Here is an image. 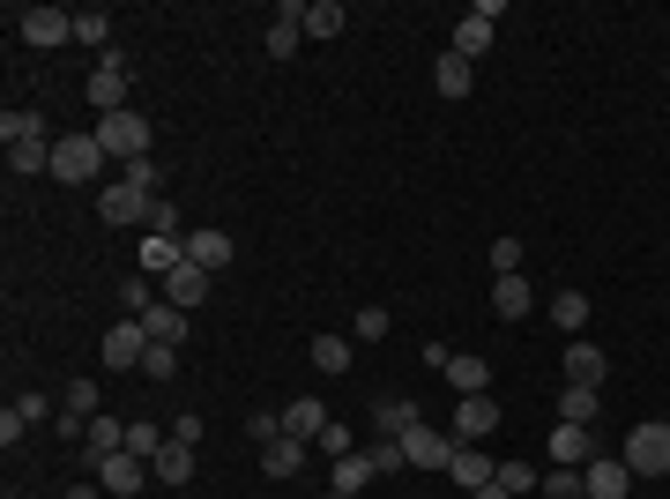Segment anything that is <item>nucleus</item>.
<instances>
[{
    "label": "nucleus",
    "mask_w": 670,
    "mask_h": 499,
    "mask_svg": "<svg viewBox=\"0 0 670 499\" xmlns=\"http://www.w3.org/2000/svg\"><path fill=\"white\" fill-rule=\"evenodd\" d=\"M470 499H514V492H507V485L492 477V485H484V492H470Z\"/></svg>",
    "instance_id": "nucleus-52"
},
{
    "label": "nucleus",
    "mask_w": 670,
    "mask_h": 499,
    "mask_svg": "<svg viewBox=\"0 0 670 499\" xmlns=\"http://www.w3.org/2000/svg\"><path fill=\"white\" fill-rule=\"evenodd\" d=\"M112 455H127V425L98 410V418H90V432H82V462L98 470V462H112Z\"/></svg>",
    "instance_id": "nucleus-13"
},
{
    "label": "nucleus",
    "mask_w": 670,
    "mask_h": 499,
    "mask_svg": "<svg viewBox=\"0 0 670 499\" xmlns=\"http://www.w3.org/2000/svg\"><path fill=\"white\" fill-rule=\"evenodd\" d=\"M149 201L157 194H134L127 179H112V187H98V217L104 224H149Z\"/></svg>",
    "instance_id": "nucleus-11"
},
{
    "label": "nucleus",
    "mask_w": 670,
    "mask_h": 499,
    "mask_svg": "<svg viewBox=\"0 0 670 499\" xmlns=\"http://www.w3.org/2000/svg\"><path fill=\"white\" fill-rule=\"evenodd\" d=\"M410 425H418V402L410 396H380L372 402V440H402Z\"/></svg>",
    "instance_id": "nucleus-17"
},
{
    "label": "nucleus",
    "mask_w": 670,
    "mask_h": 499,
    "mask_svg": "<svg viewBox=\"0 0 670 499\" xmlns=\"http://www.w3.org/2000/svg\"><path fill=\"white\" fill-rule=\"evenodd\" d=\"M619 455H626V470L633 477H670V425H656V418L633 425Z\"/></svg>",
    "instance_id": "nucleus-3"
},
{
    "label": "nucleus",
    "mask_w": 670,
    "mask_h": 499,
    "mask_svg": "<svg viewBox=\"0 0 670 499\" xmlns=\"http://www.w3.org/2000/svg\"><path fill=\"white\" fill-rule=\"evenodd\" d=\"M603 373H611V358L573 336V350H567V388H603Z\"/></svg>",
    "instance_id": "nucleus-19"
},
{
    "label": "nucleus",
    "mask_w": 670,
    "mask_h": 499,
    "mask_svg": "<svg viewBox=\"0 0 670 499\" xmlns=\"http://www.w3.org/2000/svg\"><path fill=\"white\" fill-rule=\"evenodd\" d=\"M581 492H589V499H626V492H633L626 455H596V462H581Z\"/></svg>",
    "instance_id": "nucleus-10"
},
{
    "label": "nucleus",
    "mask_w": 670,
    "mask_h": 499,
    "mask_svg": "<svg viewBox=\"0 0 670 499\" xmlns=\"http://www.w3.org/2000/svg\"><path fill=\"white\" fill-rule=\"evenodd\" d=\"M149 470H157V485H187V477H194V448H187V440H164V455H157Z\"/></svg>",
    "instance_id": "nucleus-29"
},
{
    "label": "nucleus",
    "mask_w": 670,
    "mask_h": 499,
    "mask_svg": "<svg viewBox=\"0 0 670 499\" xmlns=\"http://www.w3.org/2000/svg\"><path fill=\"white\" fill-rule=\"evenodd\" d=\"M82 90H90V104H98V120H104V112H127V52L120 46L98 52V68H90Z\"/></svg>",
    "instance_id": "nucleus-4"
},
{
    "label": "nucleus",
    "mask_w": 670,
    "mask_h": 499,
    "mask_svg": "<svg viewBox=\"0 0 670 499\" xmlns=\"http://www.w3.org/2000/svg\"><path fill=\"white\" fill-rule=\"evenodd\" d=\"M447 388H454V396H492V366H484V358H470V350H454Z\"/></svg>",
    "instance_id": "nucleus-23"
},
{
    "label": "nucleus",
    "mask_w": 670,
    "mask_h": 499,
    "mask_svg": "<svg viewBox=\"0 0 670 499\" xmlns=\"http://www.w3.org/2000/svg\"><path fill=\"white\" fill-rule=\"evenodd\" d=\"M23 432H30V418H23V410H16V402H8V410H0V448H16Z\"/></svg>",
    "instance_id": "nucleus-49"
},
{
    "label": "nucleus",
    "mask_w": 670,
    "mask_h": 499,
    "mask_svg": "<svg viewBox=\"0 0 670 499\" xmlns=\"http://www.w3.org/2000/svg\"><path fill=\"white\" fill-rule=\"evenodd\" d=\"M529 306H537V291H529L521 276H492V313H499V321H521Z\"/></svg>",
    "instance_id": "nucleus-25"
},
{
    "label": "nucleus",
    "mask_w": 670,
    "mask_h": 499,
    "mask_svg": "<svg viewBox=\"0 0 670 499\" xmlns=\"http://www.w3.org/2000/svg\"><path fill=\"white\" fill-rule=\"evenodd\" d=\"M261 470H269V477H298V470H306V440H291V432L269 440V448H261Z\"/></svg>",
    "instance_id": "nucleus-27"
},
{
    "label": "nucleus",
    "mask_w": 670,
    "mask_h": 499,
    "mask_svg": "<svg viewBox=\"0 0 670 499\" xmlns=\"http://www.w3.org/2000/svg\"><path fill=\"white\" fill-rule=\"evenodd\" d=\"M596 402H603L596 388H567V396H559V418L567 425H596Z\"/></svg>",
    "instance_id": "nucleus-36"
},
{
    "label": "nucleus",
    "mask_w": 670,
    "mask_h": 499,
    "mask_svg": "<svg viewBox=\"0 0 670 499\" xmlns=\"http://www.w3.org/2000/svg\"><path fill=\"white\" fill-rule=\"evenodd\" d=\"M283 432H291V440H321V432H328V410H321L313 396L283 402Z\"/></svg>",
    "instance_id": "nucleus-24"
},
{
    "label": "nucleus",
    "mask_w": 670,
    "mask_h": 499,
    "mask_svg": "<svg viewBox=\"0 0 670 499\" xmlns=\"http://www.w3.org/2000/svg\"><path fill=\"white\" fill-rule=\"evenodd\" d=\"M209 283H217V276H209V269H194V261H179V269L164 276V299H172L179 313H194V306L209 299Z\"/></svg>",
    "instance_id": "nucleus-15"
},
{
    "label": "nucleus",
    "mask_w": 670,
    "mask_h": 499,
    "mask_svg": "<svg viewBox=\"0 0 670 499\" xmlns=\"http://www.w3.org/2000/svg\"><path fill=\"white\" fill-rule=\"evenodd\" d=\"M388 313H380V306H366V313H350V343H388Z\"/></svg>",
    "instance_id": "nucleus-35"
},
{
    "label": "nucleus",
    "mask_w": 670,
    "mask_h": 499,
    "mask_svg": "<svg viewBox=\"0 0 670 499\" xmlns=\"http://www.w3.org/2000/svg\"><path fill=\"white\" fill-rule=\"evenodd\" d=\"M247 432L261 440V448H269V440H283V410H253V418H247Z\"/></svg>",
    "instance_id": "nucleus-48"
},
{
    "label": "nucleus",
    "mask_w": 670,
    "mask_h": 499,
    "mask_svg": "<svg viewBox=\"0 0 670 499\" xmlns=\"http://www.w3.org/2000/svg\"><path fill=\"white\" fill-rule=\"evenodd\" d=\"M74 46L112 52V16H104V8H74Z\"/></svg>",
    "instance_id": "nucleus-31"
},
{
    "label": "nucleus",
    "mask_w": 670,
    "mask_h": 499,
    "mask_svg": "<svg viewBox=\"0 0 670 499\" xmlns=\"http://www.w3.org/2000/svg\"><path fill=\"white\" fill-rule=\"evenodd\" d=\"M98 485H104V499H142V485H157V470L142 455H112V462H98Z\"/></svg>",
    "instance_id": "nucleus-8"
},
{
    "label": "nucleus",
    "mask_w": 670,
    "mask_h": 499,
    "mask_svg": "<svg viewBox=\"0 0 670 499\" xmlns=\"http://www.w3.org/2000/svg\"><path fill=\"white\" fill-rule=\"evenodd\" d=\"M298 38H306V0H283L276 23H269V60H291Z\"/></svg>",
    "instance_id": "nucleus-16"
},
{
    "label": "nucleus",
    "mask_w": 670,
    "mask_h": 499,
    "mask_svg": "<svg viewBox=\"0 0 670 499\" xmlns=\"http://www.w3.org/2000/svg\"><path fill=\"white\" fill-rule=\"evenodd\" d=\"M0 142L16 150V142H52V134H46V120H38L30 104H16V112H0Z\"/></svg>",
    "instance_id": "nucleus-26"
},
{
    "label": "nucleus",
    "mask_w": 670,
    "mask_h": 499,
    "mask_svg": "<svg viewBox=\"0 0 670 499\" xmlns=\"http://www.w3.org/2000/svg\"><path fill=\"white\" fill-rule=\"evenodd\" d=\"M366 455H372V477H396V470H410L402 440H366Z\"/></svg>",
    "instance_id": "nucleus-38"
},
{
    "label": "nucleus",
    "mask_w": 670,
    "mask_h": 499,
    "mask_svg": "<svg viewBox=\"0 0 670 499\" xmlns=\"http://www.w3.org/2000/svg\"><path fill=\"white\" fill-rule=\"evenodd\" d=\"M142 358H149V328L142 321H112L104 328V366H112V373H134Z\"/></svg>",
    "instance_id": "nucleus-9"
},
{
    "label": "nucleus",
    "mask_w": 670,
    "mask_h": 499,
    "mask_svg": "<svg viewBox=\"0 0 670 499\" xmlns=\"http://www.w3.org/2000/svg\"><path fill=\"white\" fill-rule=\"evenodd\" d=\"M499 485H507V492H537V485H544V477H537V462H499Z\"/></svg>",
    "instance_id": "nucleus-43"
},
{
    "label": "nucleus",
    "mask_w": 670,
    "mask_h": 499,
    "mask_svg": "<svg viewBox=\"0 0 670 499\" xmlns=\"http://www.w3.org/2000/svg\"><path fill=\"white\" fill-rule=\"evenodd\" d=\"M447 477H454V492H484V485H492V455L484 448H454V462H447Z\"/></svg>",
    "instance_id": "nucleus-18"
},
{
    "label": "nucleus",
    "mask_w": 670,
    "mask_h": 499,
    "mask_svg": "<svg viewBox=\"0 0 670 499\" xmlns=\"http://www.w3.org/2000/svg\"><path fill=\"white\" fill-rule=\"evenodd\" d=\"M164 440H172V432H157V425H127V455H142V462H157Z\"/></svg>",
    "instance_id": "nucleus-40"
},
{
    "label": "nucleus",
    "mask_w": 670,
    "mask_h": 499,
    "mask_svg": "<svg viewBox=\"0 0 670 499\" xmlns=\"http://www.w3.org/2000/svg\"><path fill=\"white\" fill-rule=\"evenodd\" d=\"M120 179L134 194H157V187H164V164H157V157H134V164H120Z\"/></svg>",
    "instance_id": "nucleus-37"
},
{
    "label": "nucleus",
    "mask_w": 670,
    "mask_h": 499,
    "mask_svg": "<svg viewBox=\"0 0 670 499\" xmlns=\"http://www.w3.org/2000/svg\"><path fill=\"white\" fill-rule=\"evenodd\" d=\"M343 30H350L343 0H313V8H306V38H343Z\"/></svg>",
    "instance_id": "nucleus-28"
},
{
    "label": "nucleus",
    "mask_w": 670,
    "mask_h": 499,
    "mask_svg": "<svg viewBox=\"0 0 670 499\" xmlns=\"http://www.w3.org/2000/svg\"><path fill=\"white\" fill-rule=\"evenodd\" d=\"M432 90H440V98H470V90H477V68L462 60V52H440V60H432Z\"/></svg>",
    "instance_id": "nucleus-21"
},
{
    "label": "nucleus",
    "mask_w": 670,
    "mask_h": 499,
    "mask_svg": "<svg viewBox=\"0 0 670 499\" xmlns=\"http://www.w3.org/2000/svg\"><path fill=\"white\" fill-rule=\"evenodd\" d=\"M492 276H521V239H492Z\"/></svg>",
    "instance_id": "nucleus-47"
},
{
    "label": "nucleus",
    "mask_w": 670,
    "mask_h": 499,
    "mask_svg": "<svg viewBox=\"0 0 670 499\" xmlns=\"http://www.w3.org/2000/svg\"><path fill=\"white\" fill-rule=\"evenodd\" d=\"M104 142L98 134H60L52 142V179H68V187H90V179H104Z\"/></svg>",
    "instance_id": "nucleus-1"
},
{
    "label": "nucleus",
    "mask_w": 670,
    "mask_h": 499,
    "mask_svg": "<svg viewBox=\"0 0 670 499\" xmlns=\"http://www.w3.org/2000/svg\"><path fill=\"white\" fill-rule=\"evenodd\" d=\"M120 299H127V313H134V321H142L149 306H157V291H149V276L134 269V276H127V283H120Z\"/></svg>",
    "instance_id": "nucleus-44"
},
{
    "label": "nucleus",
    "mask_w": 670,
    "mask_h": 499,
    "mask_svg": "<svg viewBox=\"0 0 670 499\" xmlns=\"http://www.w3.org/2000/svg\"><path fill=\"white\" fill-rule=\"evenodd\" d=\"M187 321H194V313H179V306L172 299H157V306H149V313H142V328H149V343H187Z\"/></svg>",
    "instance_id": "nucleus-22"
},
{
    "label": "nucleus",
    "mask_w": 670,
    "mask_h": 499,
    "mask_svg": "<svg viewBox=\"0 0 670 499\" xmlns=\"http://www.w3.org/2000/svg\"><path fill=\"white\" fill-rule=\"evenodd\" d=\"M90 134H98V142H104V157H120V164L149 157V120L134 112V104H127V112H104V120L90 127Z\"/></svg>",
    "instance_id": "nucleus-2"
},
{
    "label": "nucleus",
    "mask_w": 670,
    "mask_h": 499,
    "mask_svg": "<svg viewBox=\"0 0 670 499\" xmlns=\"http://www.w3.org/2000/svg\"><path fill=\"white\" fill-rule=\"evenodd\" d=\"M551 328H559V336H581V328H589V299H581V291H559V299H551Z\"/></svg>",
    "instance_id": "nucleus-32"
},
{
    "label": "nucleus",
    "mask_w": 670,
    "mask_h": 499,
    "mask_svg": "<svg viewBox=\"0 0 670 499\" xmlns=\"http://www.w3.org/2000/svg\"><path fill=\"white\" fill-rule=\"evenodd\" d=\"M187 261H194V269H209V276H217L223 261H231V231H217V224L187 231Z\"/></svg>",
    "instance_id": "nucleus-20"
},
{
    "label": "nucleus",
    "mask_w": 670,
    "mask_h": 499,
    "mask_svg": "<svg viewBox=\"0 0 670 499\" xmlns=\"http://www.w3.org/2000/svg\"><path fill=\"white\" fill-rule=\"evenodd\" d=\"M372 485V455L358 448V455H343V462H336V492H366Z\"/></svg>",
    "instance_id": "nucleus-34"
},
{
    "label": "nucleus",
    "mask_w": 670,
    "mask_h": 499,
    "mask_svg": "<svg viewBox=\"0 0 670 499\" xmlns=\"http://www.w3.org/2000/svg\"><path fill=\"white\" fill-rule=\"evenodd\" d=\"M16 30H23V46L52 52V46H68V38H74V16H68V8H23Z\"/></svg>",
    "instance_id": "nucleus-7"
},
{
    "label": "nucleus",
    "mask_w": 670,
    "mask_h": 499,
    "mask_svg": "<svg viewBox=\"0 0 670 499\" xmlns=\"http://www.w3.org/2000/svg\"><path fill=\"white\" fill-rule=\"evenodd\" d=\"M313 373H350V336H313Z\"/></svg>",
    "instance_id": "nucleus-33"
},
{
    "label": "nucleus",
    "mask_w": 670,
    "mask_h": 499,
    "mask_svg": "<svg viewBox=\"0 0 670 499\" xmlns=\"http://www.w3.org/2000/svg\"><path fill=\"white\" fill-rule=\"evenodd\" d=\"M492 23H499V0H477L470 16L454 23V46H447V52H462V60H470V68H477V60L492 52Z\"/></svg>",
    "instance_id": "nucleus-6"
},
{
    "label": "nucleus",
    "mask_w": 670,
    "mask_h": 499,
    "mask_svg": "<svg viewBox=\"0 0 670 499\" xmlns=\"http://www.w3.org/2000/svg\"><path fill=\"white\" fill-rule=\"evenodd\" d=\"M149 239H187V224H179L172 201H149Z\"/></svg>",
    "instance_id": "nucleus-42"
},
{
    "label": "nucleus",
    "mask_w": 670,
    "mask_h": 499,
    "mask_svg": "<svg viewBox=\"0 0 670 499\" xmlns=\"http://www.w3.org/2000/svg\"><path fill=\"white\" fill-rule=\"evenodd\" d=\"M544 499H589V492H581V470H551L544 477Z\"/></svg>",
    "instance_id": "nucleus-46"
},
{
    "label": "nucleus",
    "mask_w": 670,
    "mask_h": 499,
    "mask_svg": "<svg viewBox=\"0 0 670 499\" xmlns=\"http://www.w3.org/2000/svg\"><path fill=\"white\" fill-rule=\"evenodd\" d=\"M16 410H23L30 425H46V418H52V402H46V396H16Z\"/></svg>",
    "instance_id": "nucleus-50"
},
{
    "label": "nucleus",
    "mask_w": 670,
    "mask_h": 499,
    "mask_svg": "<svg viewBox=\"0 0 670 499\" xmlns=\"http://www.w3.org/2000/svg\"><path fill=\"white\" fill-rule=\"evenodd\" d=\"M179 373V350L172 343H149V358H142V380H172Z\"/></svg>",
    "instance_id": "nucleus-45"
},
{
    "label": "nucleus",
    "mask_w": 670,
    "mask_h": 499,
    "mask_svg": "<svg viewBox=\"0 0 670 499\" xmlns=\"http://www.w3.org/2000/svg\"><path fill=\"white\" fill-rule=\"evenodd\" d=\"M454 448H462V440H447V432H432V425H410V432H402V455H410V470H440L447 477V462H454Z\"/></svg>",
    "instance_id": "nucleus-5"
},
{
    "label": "nucleus",
    "mask_w": 670,
    "mask_h": 499,
    "mask_svg": "<svg viewBox=\"0 0 670 499\" xmlns=\"http://www.w3.org/2000/svg\"><path fill=\"white\" fill-rule=\"evenodd\" d=\"M313 448H321L328 462H343V455H358V432H350V425H336V418H328V432H321V440H313Z\"/></svg>",
    "instance_id": "nucleus-41"
},
{
    "label": "nucleus",
    "mask_w": 670,
    "mask_h": 499,
    "mask_svg": "<svg viewBox=\"0 0 670 499\" xmlns=\"http://www.w3.org/2000/svg\"><path fill=\"white\" fill-rule=\"evenodd\" d=\"M187 261V239H142V276H172Z\"/></svg>",
    "instance_id": "nucleus-30"
},
{
    "label": "nucleus",
    "mask_w": 670,
    "mask_h": 499,
    "mask_svg": "<svg viewBox=\"0 0 670 499\" xmlns=\"http://www.w3.org/2000/svg\"><path fill=\"white\" fill-rule=\"evenodd\" d=\"M492 432H499V402L492 396H462V410H454V440L477 448V440H492Z\"/></svg>",
    "instance_id": "nucleus-12"
},
{
    "label": "nucleus",
    "mask_w": 670,
    "mask_h": 499,
    "mask_svg": "<svg viewBox=\"0 0 670 499\" xmlns=\"http://www.w3.org/2000/svg\"><path fill=\"white\" fill-rule=\"evenodd\" d=\"M60 499H104V485H68Z\"/></svg>",
    "instance_id": "nucleus-51"
},
{
    "label": "nucleus",
    "mask_w": 670,
    "mask_h": 499,
    "mask_svg": "<svg viewBox=\"0 0 670 499\" xmlns=\"http://www.w3.org/2000/svg\"><path fill=\"white\" fill-rule=\"evenodd\" d=\"M60 418H74V425L98 418V380H74V388H68V410H60Z\"/></svg>",
    "instance_id": "nucleus-39"
},
{
    "label": "nucleus",
    "mask_w": 670,
    "mask_h": 499,
    "mask_svg": "<svg viewBox=\"0 0 670 499\" xmlns=\"http://www.w3.org/2000/svg\"><path fill=\"white\" fill-rule=\"evenodd\" d=\"M551 462H559V470L596 462V432H589V425H567V418H559V432H551Z\"/></svg>",
    "instance_id": "nucleus-14"
},
{
    "label": "nucleus",
    "mask_w": 670,
    "mask_h": 499,
    "mask_svg": "<svg viewBox=\"0 0 670 499\" xmlns=\"http://www.w3.org/2000/svg\"><path fill=\"white\" fill-rule=\"evenodd\" d=\"M328 499H358V492H328Z\"/></svg>",
    "instance_id": "nucleus-53"
}]
</instances>
